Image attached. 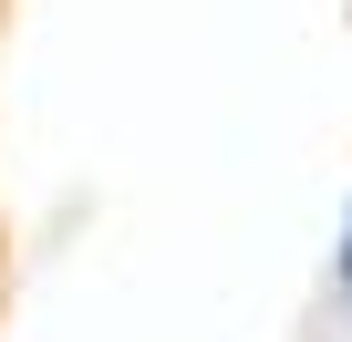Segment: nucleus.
I'll use <instances>...</instances> for the list:
<instances>
[{
    "label": "nucleus",
    "mask_w": 352,
    "mask_h": 342,
    "mask_svg": "<svg viewBox=\"0 0 352 342\" xmlns=\"http://www.w3.org/2000/svg\"><path fill=\"white\" fill-rule=\"evenodd\" d=\"M342 270H352V239H342Z\"/></svg>",
    "instance_id": "obj_1"
}]
</instances>
